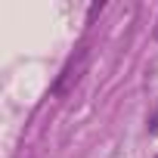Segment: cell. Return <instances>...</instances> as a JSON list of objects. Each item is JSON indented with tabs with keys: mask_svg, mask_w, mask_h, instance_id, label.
<instances>
[{
	"mask_svg": "<svg viewBox=\"0 0 158 158\" xmlns=\"http://www.w3.org/2000/svg\"><path fill=\"white\" fill-rule=\"evenodd\" d=\"M87 62H90V47L87 44H81L74 53H71V59L65 62V68L59 71V77H56V84H53V93L56 96H68L74 87H77V81L84 77V71H87Z\"/></svg>",
	"mask_w": 158,
	"mask_h": 158,
	"instance_id": "1",
	"label": "cell"
},
{
	"mask_svg": "<svg viewBox=\"0 0 158 158\" xmlns=\"http://www.w3.org/2000/svg\"><path fill=\"white\" fill-rule=\"evenodd\" d=\"M102 10H106V3H93V6H90V13H87V22H93V19L102 13Z\"/></svg>",
	"mask_w": 158,
	"mask_h": 158,
	"instance_id": "2",
	"label": "cell"
},
{
	"mask_svg": "<svg viewBox=\"0 0 158 158\" xmlns=\"http://www.w3.org/2000/svg\"><path fill=\"white\" fill-rule=\"evenodd\" d=\"M155 40H158V28H155Z\"/></svg>",
	"mask_w": 158,
	"mask_h": 158,
	"instance_id": "3",
	"label": "cell"
}]
</instances>
